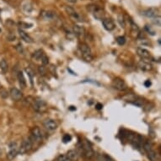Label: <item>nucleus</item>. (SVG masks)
<instances>
[{"label": "nucleus", "mask_w": 161, "mask_h": 161, "mask_svg": "<svg viewBox=\"0 0 161 161\" xmlns=\"http://www.w3.org/2000/svg\"><path fill=\"white\" fill-rule=\"evenodd\" d=\"M145 29L147 30L148 32H149L151 35H154V32L152 31V30L150 29V27H148V25H146V27H145Z\"/></svg>", "instance_id": "f704fd0d"}, {"label": "nucleus", "mask_w": 161, "mask_h": 161, "mask_svg": "<svg viewBox=\"0 0 161 161\" xmlns=\"http://www.w3.org/2000/svg\"><path fill=\"white\" fill-rule=\"evenodd\" d=\"M9 95H10L11 99L14 101H19L22 99V92L20 90H18L16 88H12L9 92Z\"/></svg>", "instance_id": "1a4fd4ad"}, {"label": "nucleus", "mask_w": 161, "mask_h": 161, "mask_svg": "<svg viewBox=\"0 0 161 161\" xmlns=\"http://www.w3.org/2000/svg\"><path fill=\"white\" fill-rule=\"evenodd\" d=\"M104 160L105 161H115L112 157H110L108 155H104Z\"/></svg>", "instance_id": "72a5a7b5"}, {"label": "nucleus", "mask_w": 161, "mask_h": 161, "mask_svg": "<svg viewBox=\"0 0 161 161\" xmlns=\"http://www.w3.org/2000/svg\"><path fill=\"white\" fill-rule=\"evenodd\" d=\"M31 140L32 144L34 143H40L42 139V134L41 130L37 126L33 127L31 133V137H30Z\"/></svg>", "instance_id": "423d86ee"}, {"label": "nucleus", "mask_w": 161, "mask_h": 161, "mask_svg": "<svg viewBox=\"0 0 161 161\" xmlns=\"http://www.w3.org/2000/svg\"><path fill=\"white\" fill-rule=\"evenodd\" d=\"M138 68H140L141 70L143 71H151L152 70V68H153V67L151 65L150 63H148L146 61H144V60H142L140 61L139 63H138Z\"/></svg>", "instance_id": "4468645a"}, {"label": "nucleus", "mask_w": 161, "mask_h": 161, "mask_svg": "<svg viewBox=\"0 0 161 161\" xmlns=\"http://www.w3.org/2000/svg\"><path fill=\"white\" fill-rule=\"evenodd\" d=\"M18 79H19V83H20V85L21 87H26V81H25L24 74H23L22 72H19V73H18Z\"/></svg>", "instance_id": "aec40b11"}, {"label": "nucleus", "mask_w": 161, "mask_h": 161, "mask_svg": "<svg viewBox=\"0 0 161 161\" xmlns=\"http://www.w3.org/2000/svg\"><path fill=\"white\" fill-rule=\"evenodd\" d=\"M152 148H153V145L151 144V142H149V141H145L144 143V149L145 150V152L150 150Z\"/></svg>", "instance_id": "a878e982"}, {"label": "nucleus", "mask_w": 161, "mask_h": 161, "mask_svg": "<svg viewBox=\"0 0 161 161\" xmlns=\"http://www.w3.org/2000/svg\"><path fill=\"white\" fill-rule=\"evenodd\" d=\"M102 24H103L104 28L108 31H112L114 29L116 28V25L112 19H104L102 20Z\"/></svg>", "instance_id": "9b49d317"}, {"label": "nucleus", "mask_w": 161, "mask_h": 161, "mask_svg": "<svg viewBox=\"0 0 161 161\" xmlns=\"http://www.w3.org/2000/svg\"><path fill=\"white\" fill-rule=\"evenodd\" d=\"M32 146H33V144H32L31 138L30 137H25V139L22 141L20 147L19 148V153L21 154H26L27 152H29L31 149Z\"/></svg>", "instance_id": "f03ea898"}, {"label": "nucleus", "mask_w": 161, "mask_h": 161, "mask_svg": "<svg viewBox=\"0 0 161 161\" xmlns=\"http://www.w3.org/2000/svg\"><path fill=\"white\" fill-rule=\"evenodd\" d=\"M23 9H24V11H25L26 14H30L32 11V9H33V7H32L31 4L27 2V3H25L23 5Z\"/></svg>", "instance_id": "393cba45"}, {"label": "nucleus", "mask_w": 161, "mask_h": 161, "mask_svg": "<svg viewBox=\"0 0 161 161\" xmlns=\"http://www.w3.org/2000/svg\"><path fill=\"white\" fill-rule=\"evenodd\" d=\"M19 154V148L16 143H11L9 144V151L7 154V158L9 160H12L14 159V158L16 157V155Z\"/></svg>", "instance_id": "6e6552de"}, {"label": "nucleus", "mask_w": 161, "mask_h": 161, "mask_svg": "<svg viewBox=\"0 0 161 161\" xmlns=\"http://www.w3.org/2000/svg\"><path fill=\"white\" fill-rule=\"evenodd\" d=\"M116 42L118 43V45L123 46L126 43V38L124 36H118L116 38Z\"/></svg>", "instance_id": "bb28decb"}, {"label": "nucleus", "mask_w": 161, "mask_h": 161, "mask_svg": "<svg viewBox=\"0 0 161 161\" xmlns=\"http://www.w3.org/2000/svg\"><path fill=\"white\" fill-rule=\"evenodd\" d=\"M79 50L82 53V57L86 62H91L93 60V55L91 52L90 47L85 44V43H80L79 44Z\"/></svg>", "instance_id": "f257e3e1"}, {"label": "nucleus", "mask_w": 161, "mask_h": 161, "mask_svg": "<svg viewBox=\"0 0 161 161\" xmlns=\"http://www.w3.org/2000/svg\"><path fill=\"white\" fill-rule=\"evenodd\" d=\"M142 14H144V16H146V17L148 18H154L156 17L158 15V11L156 9H153V8H151V9H148L146 10L143 11V13Z\"/></svg>", "instance_id": "2eb2a0df"}, {"label": "nucleus", "mask_w": 161, "mask_h": 161, "mask_svg": "<svg viewBox=\"0 0 161 161\" xmlns=\"http://www.w3.org/2000/svg\"><path fill=\"white\" fill-rule=\"evenodd\" d=\"M1 154H2V151L0 150V155H1Z\"/></svg>", "instance_id": "4c0bfd02"}, {"label": "nucleus", "mask_w": 161, "mask_h": 161, "mask_svg": "<svg viewBox=\"0 0 161 161\" xmlns=\"http://www.w3.org/2000/svg\"><path fill=\"white\" fill-rule=\"evenodd\" d=\"M16 49L18 50V52H19L20 53H22V54H24V49H23V47H22V45L19 44V45L16 46Z\"/></svg>", "instance_id": "2f4dec72"}, {"label": "nucleus", "mask_w": 161, "mask_h": 161, "mask_svg": "<svg viewBox=\"0 0 161 161\" xmlns=\"http://www.w3.org/2000/svg\"><path fill=\"white\" fill-rule=\"evenodd\" d=\"M42 17L46 20H52L56 17V14L52 11H42Z\"/></svg>", "instance_id": "a211bd4d"}, {"label": "nucleus", "mask_w": 161, "mask_h": 161, "mask_svg": "<svg viewBox=\"0 0 161 161\" xmlns=\"http://www.w3.org/2000/svg\"><path fill=\"white\" fill-rule=\"evenodd\" d=\"M44 55H45V54L43 53V52H42V50H37L36 52L34 53V54L32 55V57H33V58H35L36 61H42V57H43Z\"/></svg>", "instance_id": "4be33fe9"}, {"label": "nucleus", "mask_w": 161, "mask_h": 161, "mask_svg": "<svg viewBox=\"0 0 161 161\" xmlns=\"http://www.w3.org/2000/svg\"><path fill=\"white\" fill-rule=\"evenodd\" d=\"M118 22L120 23V25H122V27H125V21H124V18L123 15L118 16Z\"/></svg>", "instance_id": "c756f323"}, {"label": "nucleus", "mask_w": 161, "mask_h": 161, "mask_svg": "<svg viewBox=\"0 0 161 161\" xmlns=\"http://www.w3.org/2000/svg\"><path fill=\"white\" fill-rule=\"evenodd\" d=\"M43 126L48 131H54L57 128V124L53 119H46L43 122Z\"/></svg>", "instance_id": "9d476101"}, {"label": "nucleus", "mask_w": 161, "mask_h": 161, "mask_svg": "<svg viewBox=\"0 0 161 161\" xmlns=\"http://www.w3.org/2000/svg\"><path fill=\"white\" fill-rule=\"evenodd\" d=\"M102 107H103V105H102L101 104H100V103H98V104L96 105V106H95V108L97 109V110H101Z\"/></svg>", "instance_id": "e433bc0d"}, {"label": "nucleus", "mask_w": 161, "mask_h": 161, "mask_svg": "<svg viewBox=\"0 0 161 161\" xmlns=\"http://www.w3.org/2000/svg\"><path fill=\"white\" fill-rule=\"evenodd\" d=\"M73 30H74V35H76L78 38H84V35H85V31H84V29L82 26L79 25H74Z\"/></svg>", "instance_id": "ddd939ff"}, {"label": "nucleus", "mask_w": 161, "mask_h": 161, "mask_svg": "<svg viewBox=\"0 0 161 161\" xmlns=\"http://www.w3.org/2000/svg\"><path fill=\"white\" fill-rule=\"evenodd\" d=\"M90 10L92 12V14L94 15L95 19H97L99 20H104L105 17V12L103 10V9L99 7L97 5H90Z\"/></svg>", "instance_id": "7ed1b4c3"}, {"label": "nucleus", "mask_w": 161, "mask_h": 161, "mask_svg": "<svg viewBox=\"0 0 161 161\" xmlns=\"http://www.w3.org/2000/svg\"><path fill=\"white\" fill-rule=\"evenodd\" d=\"M33 108L35 112H44L47 109L46 102L44 101L42 99H36L33 101Z\"/></svg>", "instance_id": "20e7f679"}, {"label": "nucleus", "mask_w": 161, "mask_h": 161, "mask_svg": "<svg viewBox=\"0 0 161 161\" xmlns=\"http://www.w3.org/2000/svg\"><path fill=\"white\" fill-rule=\"evenodd\" d=\"M144 85H145V87H149L151 85V82L149 80L145 81V83H144Z\"/></svg>", "instance_id": "c9c22d12"}, {"label": "nucleus", "mask_w": 161, "mask_h": 161, "mask_svg": "<svg viewBox=\"0 0 161 161\" xmlns=\"http://www.w3.org/2000/svg\"><path fill=\"white\" fill-rule=\"evenodd\" d=\"M25 72H26L27 75L30 77L31 84V85H33V78H34V76H35L34 72H33V70H32L31 68H25Z\"/></svg>", "instance_id": "b1692460"}, {"label": "nucleus", "mask_w": 161, "mask_h": 161, "mask_svg": "<svg viewBox=\"0 0 161 161\" xmlns=\"http://www.w3.org/2000/svg\"><path fill=\"white\" fill-rule=\"evenodd\" d=\"M137 55L140 57L142 59H144V61L150 59L151 58L150 53H149L148 50L143 48V47H138V48L137 49Z\"/></svg>", "instance_id": "f8f14e48"}, {"label": "nucleus", "mask_w": 161, "mask_h": 161, "mask_svg": "<svg viewBox=\"0 0 161 161\" xmlns=\"http://www.w3.org/2000/svg\"><path fill=\"white\" fill-rule=\"evenodd\" d=\"M67 157L68 158V159L70 161H77L79 159V154L77 151L75 150H69L67 153Z\"/></svg>", "instance_id": "6ab92c4d"}, {"label": "nucleus", "mask_w": 161, "mask_h": 161, "mask_svg": "<svg viewBox=\"0 0 161 161\" xmlns=\"http://www.w3.org/2000/svg\"><path fill=\"white\" fill-rule=\"evenodd\" d=\"M65 9H66L67 13L69 14L71 17L74 18V20H78V21H81L80 16L79 15V14H78L76 11L74 10L73 8L66 7V8H65Z\"/></svg>", "instance_id": "dca6fc26"}, {"label": "nucleus", "mask_w": 161, "mask_h": 161, "mask_svg": "<svg viewBox=\"0 0 161 161\" xmlns=\"http://www.w3.org/2000/svg\"><path fill=\"white\" fill-rule=\"evenodd\" d=\"M19 34H20V36L21 37V39L24 40L25 42H28V43H32V42H33V40H32L31 37L28 35V33L24 31L23 30L20 29V30H19Z\"/></svg>", "instance_id": "f3484780"}, {"label": "nucleus", "mask_w": 161, "mask_h": 161, "mask_svg": "<svg viewBox=\"0 0 161 161\" xmlns=\"http://www.w3.org/2000/svg\"><path fill=\"white\" fill-rule=\"evenodd\" d=\"M148 154V159H150L151 161H156L157 160V154H156V152L152 148L150 150H148L146 152Z\"/></svg>", "instance_id": "412c9836"}, {"label": "nucleus", "mask_w": 161, "mask_h": 161, "mask_svg": "<svg viewBox=\"0 0 161 161\" xmlns=\"http://www.w3.org/2000/svg\"><path fill=\"white\" fill-rule=\"evenodd\" d=\"M46 71V69H45V68H44V67L43 66H40L39 67V72H40V73H41V74H45V72Z\"/></svg>", "instance_id": "473e14b6"}, {"label": "nucleus", "mask_w": 161, "mask_h": 161, "mask_svg": "<svg viewBox=\"0 0 161 161\" xmlns=\"http://www.w3.org/2000/svg\"><path fill=\"white\" fill-rule=\"evenodd\" d=\"M57 161H70L68 159V158L67 157L66 155H64V154H61L58 156L57 158Z\"/></svg>", "instance_id": "c85d7f7f"}, {"label": "nucleus", "mask_w": 161, "mask_h": 161, "mask_svg": "<svg viewBox=\"0 0 161 161\" xmlns=\"http://www.w3.org/2000/svg\"><path fill=\"white\" fill-rule=\"evenodd\" d=\"M72 140V137L69 134H65L63 137V141L64 144H67V143H69L70 141Z\"/></svg>", "instance_id": "cd10ccee"}, {"label": "nucleus", "mask_w": 161, "mask_h": 161, "mask_svg": "<svg viewBox=\"0 0 161 161\" xmlns=\"http://www.w3.org/2000/svg\"><path fill=\"white\" fill-rule=\"evenodd\" d=\"M82 149L84 151V157L86 158V159H90L94 157L95 153L93 151V148H91V145L90 144V143H88L87 141H84L83 142V144H82Z\"/></svg>", "instance_id": "39448f33"}, {"label": "nucleus", "mask_w": 161, "mask_h": 161, "mask_svg": "<svg viewBox=\"0 0 161 161\" xmlns=\"http://www.w3.org/2000/svg\"><path fill=\"white\" fill-rule=\"evenodd\" d=\"M0 69H1V71H2L4 74H5L8 71V69H9V65H8V63L6 62V60L3 59L0 62Z\"/></svg>", "instance_id": "5701e85b"}, {"label": "nucleus", "mask_w": 161, "mask_h": 161, "mask_svg": "<svg viewBox=\"0 0 161 161\" xmlns=\"http://www.w3.org/2000/svg\"><path fill=\"white\" fill-rule=\"evenodd\" d=\"M112 86L114 89H116L119 91H125L127 89L125 81L123 80V79H120V78H116V79H113Z\"/></svg>", "instance_id": "0eeeda50"}, {"label": "nucleus", "mask_w": 161, "mask_h": 161, "mask_svg": "<svg viewBox=\"0 0 161 161\" xmlns=\"http://www.w3.org/2000/svg\"><path fill=\"white\" fill-rule=\"evenodd\" d=\"M20 25H21L20 27H23V28H31L32 26L31 24H26V23H24V22L20 23Z\"/></svg>", "instance_id": "7c9ffc66"}]
</instances>
